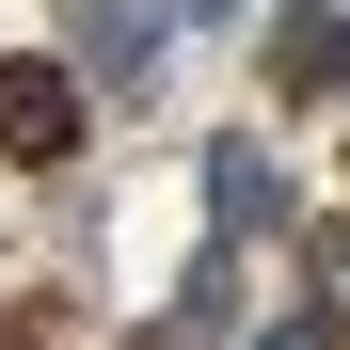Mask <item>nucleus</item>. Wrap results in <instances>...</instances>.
Returning a JSON list of instances; mask_svg holds the SVG:
<instances>
[{"label":"nucleus","mask_w":350,"mask_h":350,"mask_svg":"<svg viewBox=\"0 0 350 350\" xmlns=\"http://www.w3.org/2000/svg\"><path fill=\"white\" fill-rule=\"evenodd\" d=\"M0 159H80V80L64 64H0Z\"/></svg>","instance_id":"obj_1"},{"label":"nucleus","mask_w":350,"mask_h":350,"mask_svg":"<svg viewBox=\"0 0 350 350\" xmlns=\"http://www.w3.org/2000/svg\"><path fill=\"white\" fill-rule=\"evenodd\" d=\"M271 80L303 96V111H319V96H350V16H334V0H303V16L271 32Z\"/></svg>","instance_id":"obj_2"},{"label":"nucleus","mask_w":350,"mask_h":350,"mask_svg":"<svg viewBox=\"0 0 350 350\" xmlns=\"http://www.w3.org/2000/svg\"><path fill=\"white\" fill-rule=\"evenodd\" d=\"M207 207H223V239H271V223H286V175H271L255 144H223V159H207Z\"/></svg>","instance_id":"obj_3"},{"label":"nucleus","mask_w":350,"mask_h":350,"mask_svg":"<svg viewBox=\"0 0 350 350\" xmlns=\"http://www.w3.org/2000/svg\"><path fill=\"white\" fill-rule=\"evenodd\" d=\"M80 64H159V0H80Z\"/></svg>","instance_id":"obj_4"},{"label":"nucleus","mask_w":350,"mask_h":350,"mask_svg":"<svg viewBox=\"0 0 350 350\" xmlns=\"http://www.w3.org/2000/svg\"><path fill=\"white\" fill-rule=\"evenodd\" d=\"M255 350H334V319H271V334H255Z\"/></svg>","instance_id":"obj_5"},{"label":"nucleus","mask_w":350,"mask_h":350,"mask_svg":"<svg viewBox=\"0 0 350 350\" xmlns=\"http://www.w3.org/2000/svg\"><path fill=\"white\" fill-rule=\"evenodd\" d=\"M319 286H334V303H350V223H334V239H319Z\"/></svg>","instance_id":"obj_6"},{"label":"nucleus","mask_w":350,"mask_h":350,"mask_svg":"<svg viewBox=\"0 0 350 350\" xmlns=\"http://www.w3.org/2000/svg\"><path fill=\"white\" fill-rule=\"evenodd\" d=\"M128 350H175V334H128Z\"/></svg>","instance_id":"obj_7"}]
</instances>
